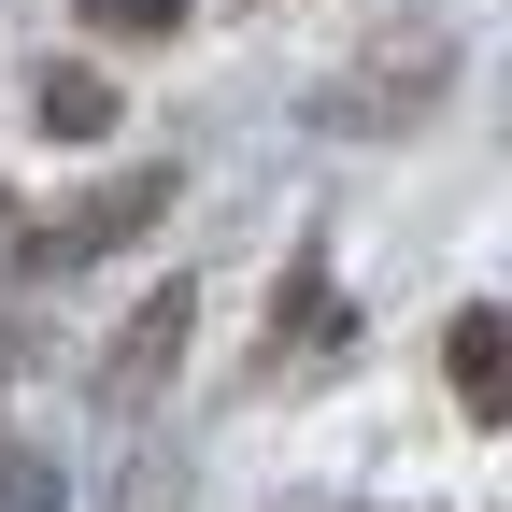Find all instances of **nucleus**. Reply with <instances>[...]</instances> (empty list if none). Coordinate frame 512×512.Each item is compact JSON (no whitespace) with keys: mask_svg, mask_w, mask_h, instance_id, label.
Here are the masks:
<instances>
[{"mask_svg":"<svg viewBox=\"0 0 512 512\" xmlns=\"http://www.w3.org/2000/svg\"><path fill=\"white\" fill-rule=\"evenodd\" d=\"M114 512H185V470H171V441H128V470H114Z\"/></svg>","mask_w":512,"mask_h":512,"instance_id":"8","label":"nucleus"},{"mask_svg":"<svg viewBox=\"0 0 512 512\" xmlns=\"http://www.w3.org/2000/svg\"><path fill=\"white\" fill-rule=\"evenodd\" d=\"M356 342V313H342V285H328V242H299L285 256V285H271V342H256V384H313Z\"/></svg>","mask_w":512,"mask_h":512,"instance_id":"4","label":"nucleus"},{"mask_svg":"<svg viewBox=\"0 0 512 512\" xmlns=\"http://www.w3.org/2000/svg\"><path fill=\"white\" fill-rule=\"evenodd\" d=\"M0 384H15V328H0Z\"/></svg>","mask_w":512,"mask_h":512,"instance_id":"10","label":"nucleus"},{"mask_svg":"<svg viewBox=\"0 0 512 512\" xmlns=\"http://www.w3.org/2000/svg\"><path fill=\"white\" fill-rule=\"evenodd\" d=\"M441 86H456V29H441V15H413V29L356 43L342 72L313 86V128H342V143H384V128H427V114H441Z\"/></svg>","mask_w":512,"mask_h":512,"instance_id":"1","label":"nucleus"},{"mask_svg":"<svg viewBox=\"0 0 512 512\" xmlns=\"http://www.w3.org/2000/svg\"><path fill=\"white\" fill-rule=\"evenodd\" d=\"M171 200H185V171H171V157H128L114 185H86V200H57V228H15V256H29V271H86V256L143 242V228H157Z\"/></svg>","mask_w":512,"mask_h":512,"instance_id":"2","label":"nucleus"},{"mask_svg":"<svg viewBox=\"0 0 512 512\" xmlns=\"http://www.w3.org/2000/svg\"><path fill=\"white\" fill-rule=\"evenodd\" d=\"M86 29H100V43H171L185 0H86Z\"/></svg>","mask_w":512,"mask_h":512,"instance_id":"9","label":"nucleus"},{"mask_svg":"<svg viewBox=\"0 0 512 512\" xmlns=\"http://www.w3.org/2000/svg\"><path fill=\"white\" fill-rule=\"evenodd\" d=\"M0 512H72L57 456H43V441H15V427H0Z\"/></svg>","mask_w":512,"mask_h":512,"instance_id":"7","label":"nucleus"},{"mask_svg":"<svg viewBox=\"0 0 512 512\" xmlns=\"http://www.w3.org/2000/svg\"><path fill=\"white\" fill-rule=\"evenodd\" d=\"M29 128H43V143H100V128H114V86L86 72V57H57V72L29 86Z\"/></svg>","mask_w":512,"mask_h":512,"instance_id":"6","label":"nucleus"},{"mask_svg":"<svg viewBox=\"0 0 512 512\" xmlns=\"http://www.w3.org/2000/svg\"><path fill=\"white\" fill-rule=\"evenodd\" d=\"M441 370H456V413H470V427H498V413H512V313H498V299H470L456 328H441Z\"/></svg>","mask_w":512,"mask_h":512,"instance_id":"5","label":"nucleus"},{"mask_svg":"<svg viewBox=\"0 0 512 512\" xmlns=\"http://www.w3.org/2000/svg\"><path fill=\"white\" fill-rule=\"evenodd\" d=\"M185 328H200V285H143V299H128V328H114V356H100V413L114 427H143L157 399H171V370H185Z\"/></svg>","mask_w":512,"mask_h":512,"instance_id":"3","label":"nucleus"}]
</instances>
